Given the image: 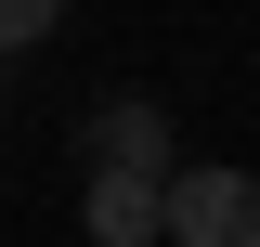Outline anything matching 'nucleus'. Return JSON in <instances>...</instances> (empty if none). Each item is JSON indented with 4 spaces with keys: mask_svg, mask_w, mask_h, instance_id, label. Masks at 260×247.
Wrapping results in <instances>:
<instances>
[{
    "mask_svg": "<svg viewBox=\"0 0 260 247\" xmlns=\"http://www.w3.org/2000/svg\"><path fill=\"white\" fill-rule=\"evenodd\" d=\"M169 182H182V169H169ZM169 182L156 169H91V195H78L91 247H169Z\"/></svg>",
    "mask_w": 260,
    "mask_h": 247,
    "instance_id": "obj_2",
    "label": "nucleus"
},
{
    "mask_svg": "<svg viewBox=\"0 0 260 247\" xmlns=\"http://www.w3.org/2000/svg\"><path fill=\"white\" fill-rule=\"evenodd\" d=\"M169 247H260V169H182L169 182Z\"/></svg>",
    "mask_w": 260,
    "mask_h": 247,
    "instance_id": "obj_1",
    "label": "nucleus"
},
{
    "mask_svg": "<svg viewBox=\"0 0 260 247\" xmlns=\"http://www.w3.org/2000/svg\"><path fill=\"white\" fill-rule=\"evenodd\" d=\"M78 143H91V169H156V182L182 169V156H169V117H156L143 91H117V104H91V130H78Z\"/></svg>",
    "mask_w": 260,
    "mask_h": 247,
    "instance_id": "obj_3",
    "label": "nucleus"
},
{
    "mask_svg": "<svg viewBox=\"0 0 260 247\" xmlns=\"http://www.w3.org/2000/svg\"><path fill=\"white\" fill-rule=\"evenodd\" d=\"M65 26V0H0V52H26V39Z\"/></svg>",
    "mask_w": 260,
    "mask_h": 247,
    "instance_id": "obj_4",
    "label": "nucleus"
}]
</instances>
